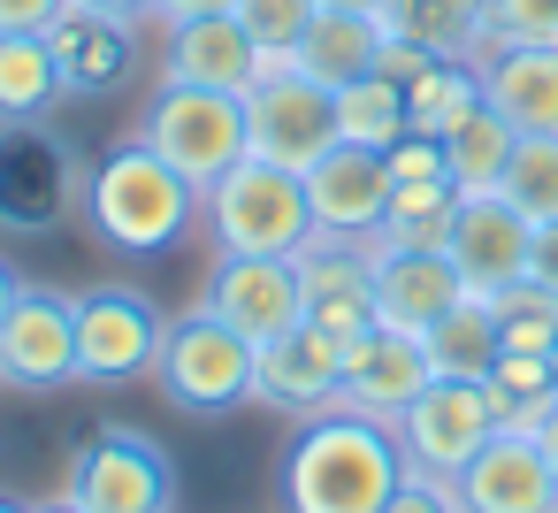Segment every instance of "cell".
<instances>
[{
  "label": "cell",
  "instance_id": "836d02e7",
  "mask_svg": "<svg viewBox=\"0 0 558 513\" xmlns=\"http://www.w3.org/2000/svg\"><path fill=\"white\" fill-rule=\"evenodd\" d=\"M505 200L527 223H550L558 215V139H520V154L505 169Z\"/></svg>",
  "mask_w": 558,
  "mask_h": 513
},
{
  "label": "cell",
  "instance_id": "e0dca14e",
  "mask_svg": "<svg viewBox=\"0 0 558 513\" xmlns=\"http://www.w3.org/2000/svg\"><path fill=\"white\" fill-rule=\"evenodd\" d=\"M367 261H375V322H390V330L428 337L459 299H474L444 246H383V238H375Z\"/></svg>",
  "mask_w": 558,
  "mask_h": 513
},
{
  "label": "cell",
  "instance_id": "f546056e",
  "mask_svg": "<svg viewBox=\"0 0 558 513\" xmlns=\"http://www.w3.org/2000/svg\"><path fill=\"white\" fill-rule=\"evenodd\" d=\"M337 139H344V146H375V154L398 146V139H405V85L383 77V70L337 85Z\"/></svg>",
  "mask_w": 558,
  "mask_h": 513
},
{
  "label": "cell",
  "instance_id": "484cf974",
  "mask_svg": "<svg viewBox=\"0 0 558 513\" xmlns=\"http://www.w3.org/2000/svg\"><path fill=\"white\" fill-rule=\"evenodd\" d=\"M482 398H489L497 429L543 437V421L558 414V368L535 360V353H497V368L482 375Z\"/></svg>",
  "mask_w": 558,
  "mask_h": 513
},
{
  "label": "cell",
  "instance_id": "5b68a950",
  "mask_svg": "<svg viewBox=\"0 0 558 513\" xmlns=\"http://www.w3.org/2000/svg\"><path fill=\"white\" fill-rule=\"evenodd\" d=\"M62 498H70L77 513H177V467H169V452H161L146 429L100 421V429L77 444Z\"/></svg>",
  "mask_w": 558,
  "mask_h": 513
},
{
  "label": "cell",
  "instance_id": "d6986e66",
  "mask_svg": "<svg viewBox=\"0 0 558 513\" xmlns=\"http://www.w3.org/2000/svg\"><path fill=\"white\" fill-rule=\"evenodd\" d=\"M268 70H276V62L245 39V24H238V16H192V24H177V32H169V47H161V77H169V85L253 93Z\"/></svg>",
  "mask_w": 558,
  "mask_h": 513
},
{
  "label": "cell",
  "instance_id": "7bdbcfd3",
  "mask_svg": "<svg viewBox=\"0 0 558 513\" xmlns=\"http://www.w3.org/2000/svg\"><path fill=\"white\" fill-rule=\"evenodd\" d=\"M535 444H543V460H550V475H558V414L543 421V437H535Z\"/></svg>",
  "mask_w": 558,
  "mask_h": 513
},
{
  "label": "cell",
  "instance_id": "f1b7e54d",
  "mask_svg": "<svg viewBox=\"0 0 558 513\" xmlns=\"http://www.w3.org/2000/svg\"><path fill=\"white\" fill-rule=\"evenodd\" d=\"M421 345H428V368H436V375H459V383H482V375L497 368V353H505V345H497L489 299H459Z\"/></svg>",
  "mask_w": 558,
  "mask_h": 513
},
{
  "label": "cell",
  "instance_id": "8fae6325",
  "mask_svg": "<svg viewBox=\"0 0 558 513\" xmlns=\"http://www.w3.org/2000/svg\"><path fill=\"white\" fill-rule=\"evenodd\" d=\"M0 383L9 391H62L77 383V291L24 284L0 322Z\"/></svg>",
  "mask_w": 558,
  "mask_h": 513
},
{
  "label": "cell",
  "instance_id": "7c38bea8",
  "mask_svg": "<svg viewBox=\"0 0 558 513\" xmlns=\"http://www.w3.org/2000/svg\"><path fill=\"white\" fill-rule=\"evenodd\" d=\"M398 452H405V467H421V475H459L489 437H497V414H489V398H482V383H459V375H436L398 421Z\"/></svg>",
  "mask_w": 558,
  "mask_h": 513
},
{
  "label": "cell",
  "instance_id": "74e56055",
  "mask_svg": "<svg viewBox=\"0 0 558 513\" xmlns=\"http://www.w3.org/2000/svg\"><path fill=\"white\" fill-rule=\"evenodd\" d=\"M428 62H436V55H421L413 39H383V55H375V70H383V77H398V85H413Z\"/></svg>",
  "mask_w": 558,
  "mask_h": 513
},
{
  "label": "cell",
  "instance_id": "bcb514c9",
  "mask_svg": "<svg viewBox=\"0 0 558 513\" xmlns=\"http://www.w3.org/2000/svg\"><path fill=\"white\" fill-rule=\"evenodd\" d=\"M39 513H77V505H70V498H62V505H39Z\"/></svg>",
  "mask_w": 558,
  "mask_h": 513
},
{
  "label": "cell",
  "instance_id": "cb8c5ba5",
  "mask_svg": "<svg viewBox=\"0 0 558 513\" xmlns=\"http://www.w3.org/2000/svg\"><path fill=\"white\" fill-rule=\"evenodd\" d=\"M390 39H413L436 62H482L489 55V0H383Z\"/></svg>",
  "mask_w": 558,
  "mask_h": 513
},
{
  "label": "cell",
  "instance_id": "ffe728a7",
  "mask_svg": "<svg viewBox=\"0 0 558 513\" xmlns=\"http://www.w3.org/2000/svg\"><path fill=\"white\" fill-rule=\"evenodd\" d=\"M299 299L306 322H322L329 337H360L375 322V261L352 238H314L299 253Z\"/></svg>",
  "mask_w": 558,
  "mask_h": 513
},
{
  "label": "cell",
  "instance_id": "30bf717a",
  "mask_svg": "<svg viewBox=\"0 0 558 513\" xmlns=\"http://www.w3.org/2000/svg\"><path fill=\"white\" fill-rule=\"evenodd\" d=\"M199 307L215 322H230L238 337L268 345L276 330L306 322V299H299V253H215L207 284H199Z\"/></svg>",
  "mask_w": 558,
  "mask_h": 513
},
{
  "label": "cell",
  "instance_id": "7dc6e473",
  "mask_svg": "<svg viewBox=\"0 0 558 513\" xmlns=\"http://www.w3.org/2000/svg\"><path fill=\"white\" fill-rule=\"evenodd\" d=\"M550 368H558V360H550Z\"/></svg>",
  "mask_w": 558,
  "mask_h": 513
},
{
  "label": "cell",
  "instance_id": "ab89813d",
  "mask_svg": "<svg viewBox=\"0 0 558 513\" xmlns=\"http://www.w3.org/2000/svg\"><path fill=\"white\" fill-rule=\"evenodd\" d=\"M238 0H154V24L161 32H177V24H192V16H230Z\"/></svg>",
  "mask_w": 558,
  "mask_h": 513
},
{
  "label": "cell",
  "instance_id": "1f68e13d",
  "mask_svg": "<svg viewBox=\"0 0 558 513\" xmlns=\"http://www.w3.org/2000/svg\"><path fill=\"white\" fill-rule=\"evenodd\" d=\"M451 215H459V192L451 184H398L390 192V215H383V246H444L451 238Z\"/></svg>",
  "mask_w": 558,
  "mask_h": 513
},
{
  "label": "cell",
  "instance_id": "4316f807",
  "mask_svg": "<svg viewBox=\"0 0 558 513\" xmlns=\"http://www.w3.org/2000/svg\"><path fill=\"white\" fill-rule=\"evenodd\" d=\"M62 100L47 32H0V123H39Z\"/></svg>",
  "mask_w": 558,
  "mask_h": 513
},
{
  "label": "cell",
  "instance_id": "52a82bcc",
  "mask_svg": "<svg viewBox=\"0 0 558 513\" xmlns=\"http://www.w3.org/2000/svg\"><path fill=\"white\" fill-rule=\"evenodd\" d=\"M169 345V314L138 284L77 291V383H138Z\"/></svg>",
  "mask_w": 558,
  "mask_h": 513
},
{
  "label": "cell",
  "instance_id": "2e32d148",
  "mask_svg": "<svg viewBox=\"0 0 558 513\" xmlns=\"http://www.w3.org/2000/svg\"><path fill=\"white\" fill-rule=\"evenodd\" d=\"M428 383H436V368H428V345L413 330L367 322L360 337H344V391H337V406L375 414V421H398Z\"/></svg>",
  "mask_w": 558,
  "mask_h": 513
},
{
  "label": "cell",
  "instance_id": "f6af8a7d",
  "mask_svg": "<svg viewBox=\"0 0 558 513\" xmlns=\"http://www.w3.org/2000/svg\"><path fill=\"white\" fill-rule=\"evenodd\" d=\"M0 513H32V505H24V498H9V490H0Z\"/></svg>",
  "mask_w": 558,
  "mask_h": 513
},
{
  "label": "cell",
  "instance_id": "e575fe53",
  "mask_svg": "<svg viewBox=\"0 0 558 513\" xmlns=\"http://www.w3.org/2000/svg\"><path fill=\"white\" fill-rule=\"evenodd\" d=\"M489 47H558V0H489Z\"/></svg>",
  "mask_w": 558,
  "mask_h": 513
},
{
  "label": "cell",
  "instance_id": "b9f144b4",
  "mask_svg": "<svg viewBox=\"0 0 558 513\" xmlns=\"http://www.w3.org/2000/svg\"><path fill=\"white\" fill-rule=\"evenodd\" d=\"M16 291H24V276H16L9 261H0V322H9V307H16Z\"/></svg>",
  "mask_w": 558,
  "mask_h": 513
},
{
  "label": "cell",
  "instance_id": "3957f363",
  "mask_svg": "<svg viewBox=\"0 0 558 513\" xmlns=\"http://www.w3.org/2000/svg\"><path fill=\"white\" fill-rule=\"evenodd\" d=\"M199 223H207L215 253H306L322 238L306 177L283 162H260V154H245L238 169H222L199 192Z\"/></svg>",
  "mask_w": 558,
  "mask_h": 513
},
{
  "label": "cell",
  "instance_id": "603a6c76",
  "mask_svg": "<svg viewBox=\"0 0 558 513\" xmlns=\"http://www.w3.org/2000/svg\"><path fill=\"white\" fill-rule=\"evenodd\" d=\"M383 39H390V24H383V16H360V9H322V16L306 24V39L291 47V70L337 93V85H352V77H367V70H375Z\"/></svg>",
  "mask_w": 558,
  "mask_h": 513
},
{
  "label": "cell",
  "instance_id": "7a4b0ae2",
  "mask_svg": "<svg viewBox=\"0 0 558 513\" xmlns=\"http://www.w3.org/2000/svg\"><path fill=\"white\" fill-rule=\"evenodd\" d=\"M85 215L116 253H169L192 223H199V184L177 177L146 139H123L116 154H100L85 169Z\"/></svg>",
  "mask_w": 558,
  "mask_h": 513
},
{
  "label": "cell",
  "instance_id": "83f0119b",
  "mask_svg": "<svg viewBox=\"0 0 558 513\" xmlns=\"http://www.w3.org/2000/svg\"><path fill=\"white\" fill-rule=\"evenodd\" d=\"M474 108H482V62H428L405 85V131L421 139H451Z\"/></svg>",
  "mask_w": 558,
  "mask_h": 513
},
{
  "label": "cell",
  "instance_id": "d4e9b609",
  "mask_svg": "<svg viewBox=\"0 0 558 513\" xmlns=\"http://www.w3.org/2000/svg\"><path fill=\"white\" fill-rule=\"evenodd\" d=\"M512 154H520V131L482 100L451 139H444V169H451V192L459 200H482V192H505V169H512Z\"/></svg>",
  "mask_w": 558,
  "mask_h": 513
},
{
  "label": "cell",
  "instance_id": "5bb4252c",
  "mask_svg": "<svg viewBox=\"0 0 558 513\" xmlns=\"http://www.w3.org/2000/svg\"><path fill=\"white\" fill-rule=\"evenodd\" d=\"M444 253H451V269L466 276V291H474V299H497V291L527 284L535 223H527V215H520L505 192H482V200H459Z\"/></svg>",
  "mask_w": 558,
  "mask_h": 513
},
{
  "label": "cell",
  "instance_id": "d6a6232c",
  "mask_svg": "<svg viewBox=\"0 0 558 513\" xmlns=\"http://www.w3.org/2000/svg\"><path fill=\"white\" fill-rule=\"evenodd\" d=\"M230 16H238V24H245V39L283 70V62H291V47L306 39V24L322 16V0H238Z\"/></svg>",
  "mask_w": 558,
  "mask_h": 513
},
{
  "label": "cell",
  "instance_id": "4dcf8cb0",
  "mask_svg": "<svg viewBox=\"0 0 558 513\" xmlns=\"http://www.w3.org/2000/svg\"><path fill=\"white\" fill-rule=\"evenodd\" d=\"M489 314H497V345H505V353L558 360V291H543V284L527 276V284H512V291H497Z\"/></svg>",
  "mask_w": 558,
  "mask_h": 513
},
{
  "label": "cell",
  "instance_id": "8992f818",
  "mask_svg": "<svg viewBox=\"0 0 558 513\" xmlns=\"http://www.w3.org/2000/svg\"><path fill=\"white\" fill-rule=\"evenodd\" d=\"M154 383L184 414H230V406L253 398V337H238L230 322H215L207 307H192L184 322H169Z\"/></svg>",
  "mask_w": 558,
  "mask_h": 513
},
{
  "label": "cell",
  "instance_id": "ac0fdd59",
  "mask_svg": "<svg viewBox=\"0 0 558 513\" xmlns=\"http://www.w3.org/2000/svg\"><path fill=\"white\" fill-rule=\"evenodd\" d=\"M451 482H459L466 513H558V475H550L543 444L520 429H497Z\"/></svg>",
  "mask_w": 558,
  "mask_h": 513
},
{
  "label": "cell",
  "instance_id": "ee69618b",
  "mask_svg": "<svg viewBox=\"0 0 558 513\" xmlns=\"http://www.w3.org/2000/svg\"><path fill=\"white\" fill-rule=\"evenodd\" d=\"M322 9H360V16H383V0H322Z\"/></svg>",
  "mask_w": 558,
  "mask_h": 513
},
{
  "label": "cell",
  "instance_id": "f35d334b",
  "mask_svg": "<svg viewBox=\"0 0 558 513\" xmlns=\"http://www.w3.org/2000/svg\"><path fill=\"white\" fill-rule=\"evenodd\" d=\"M527 276H535L543 291H558V215H550V223H535V253H527Z\"/></svg>",
  "mask_w": 558,
  "mask_h": 513
},
{
  "label": "cell",
  "instance_id": "44dd1931",
  "mask_svg": "<svg viewBox=\"0 0 558 513\" xmlns=\"http://www.w3.org/2000/svg\"><path fill=\"white\" fill-rule=\"evenodd\" d=\"M138 32L116 24V16H93V9H62L47 47H54V70H62V93L93 100V93H116L131 70H138Z\"/></svg>",
  "mask_w": 558,
  "mask_h": 513
},
{
  "label": "cell",
  "instance_id": "6da1fadb",
  "mask_svg": "<svg viewBox=\"0 0 558 513\" xmlns=\"http://www.w3.org/2000/svg\"><path fill=\"white\" fill-rule=\"evenodd\" d=\"M398 482H405L398 429L375 414H352V406L314 414L283 460V505L291 513H383Z\"/></svg>",
  "mask_w": 558,
  "mask_h": 513
},
{
  "label": "cell",
  "instance_id": "4fadbf2b",
  "mask_svg": "<svg viewBox=\"0 0 558 513\" xmlns=\"http://www.w3.org/2000/svg\"><path fill=\"white\" fill-rule=\"evenodd\" d=\"M344 391V337H329L322 322H291L268 345H253V398L276 414H329Z\"/></svg>",
  "mask_w": 558,
  "mask_h": 513
},
{
  "label": "cell",
  "instance_id": "9c48e42d",
  "mask_svg": "<svg viewBox=\"0 0 558 513\" xmlns=\"http://www.w3.org/2000/svg\"><path fill=\"white\" fill-rule=\"evenodd\" d=\"M245 139H253L260 162H283V169L306 177V169L337 146V93L314 85V77H299V70L283 62V70H268V77L245 93Z\"/></svg>",
  "mask_w": 558,
  "mask_h": 513
},
{
  "label": "cell",
  "instance_id": "8d00e7d4",
  "mask_svg": "<svg viewBox=\"0 0 558 513\" xmlns=\"http://www.w3.org/2000/svg\"><path fill=\"white\" fill-rule=\"evenodd\" d=\"M70 0H0V32H54Z\"/></svg>",
  "mask_w": 558,
  "mask_h": 513
},
{
  "label": "cell",
  "instance_id": "60d3db41",
  "mask_svg": "<svg viewBox=\"0 0 558 513\" xmlns=\"http://www.w3.org/2000/svg\"><path fill=\"white\" fill-rule=\"evenodd\" d=\"M70 9H93V16H116V24H154V0H70Z\"/></svg>",
  "mask_w": 558,
  "mask_h": 513
},
{
  "label": "cell",
  "instance_id": "ba28073f",
  "mask_svg": "<svg viewBox=\"0 0 558 513\" xmlns=\"http://www.w3.org/2000/svg\"><path fill=\"white\" fill-rule=\"evenodd\" d=\"M70 207H85V169L39 123H0V230L39 238Z\"/></svg>",
  "mask_w": 558,
  "mask_h": 513
},
{
  "label": "cell",
  "instance_id": "277c9868",
  "mask_svg": "<svg viewBox=\"0 0 558 513\" xmlns=\"http://www.w3.org/2000/svg\"><path fill=\"white\" fill-rule=\"evenodd\" d=\"M138 139L177 169V177H192L199 192L222 177V169H238L245 154H253V139H245V93H215V85H154V100H146V116H138Z\"/></svg>",
  "mask_w": 558,
  "mask_h": 513
},
{
  "label": "cell",
  "instance_id": "d590c367",
  "mask_svg": "<svg viewBox=\"0 0 558 513\" xmlns=\"http://www.w3.org/2000/svg\"><path fill=\"white\" fill-rule=\"evenodd\" d=\"M383 513H466L459 505V482H444V475H421V467H405V482L390 490V505Z\"/></svg>",
  "mask_w": 558,
  "mask_h": 513
},
{
  "label": "cell",
  "instance_id": "9a60e30c",
  "mask_svg": "<svg viewBox=\"0 0 558 513\" xmlns=\"http://www.w3.org/2000/svg\"><path fill=\"white\" fill-rule=\"evenodd\" d=\"M390 162L375 146H329L314 169H306V200H314V230L322 238H352V246H375L383 238V215H390Z\"/></svg>",
  "mask_w": 558,
  "mask_h": 513
},
{
  "label": "cell",
  "instance_id": "7402d4cb",
  "mask_svg": "<svg viewBox=\"0 0 558 513\" xmlns=\"http://www.w3.org/2000/svg\"><path fill=\"white\" fill-rule=\"evenodd\" d=\"M482 100L520 139H558V47H489L482 55Z\"/></svg>",
  "mask_w": 558,
  "mask_h": 513
}]
</instances>
